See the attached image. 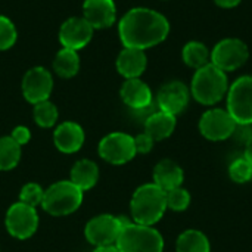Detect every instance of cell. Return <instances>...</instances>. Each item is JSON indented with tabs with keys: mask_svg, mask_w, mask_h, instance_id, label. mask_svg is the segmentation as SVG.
I'll use <instances>...</instances> for the list:
<instances>
[{
	"mask_svg": "<svg viewBox=\"0 0 252 252\" xmlns=\"http://www.w3.org/2000/svg\"><path fill=\"white\" fill-rule=\"evenodd\" d=\"M183 179L185 174L182 167L171 159H162L154 168V183L164 192L180 188Z\"/></svg>",
	"mask_w": 252,
	"mask_h": 252,
	"instance_id": "19",
	"label": "cell"
},
{
	"mask_svg": "<svg viewBox=\"0 0 252 252\" xmlns=\"http://www.w3.org/2000/svg\"><path fill=\"white\" fill-rule=\"evenodd\" d=\"M190 90L182 81H170L164 84L157 96L159 111H164L171 115H179L189 105Z\"/></svg>",
	"mask_w": 252,
	"mask_h": 252,
	"instance_id": "14",
	"label": "cell"
},
{
	"mask_svg": "<svg viewBox=\"0 0 252 252\" xmlns=\"http://www.w3.org/2000/svg\"><path fill=\"white\" fill-rule=\"evenodd\" d=\"M53 68H55V72L63 78L74 77L80 69V58H78L77 50H71L65 47L59 50L53 61Z\"/></svg>",
	"mask_w": 252,
	"mask_h": 252,
	"instance_id": "24",
	"label": "cell"
},
{
	"mask_svg": "<svg viewBox=\"0 0 252 252\" xmlns=\"http://www.w3.org/2000/svg\"><path fill=\"white\" fill-rule=\"evenodd\" d=\"M10 137H12V139H13L19 146H24V145H27V143L30 142L31 133H30V130H28L27 127L19 126V127H16V128L12 131Z\"/></svg>",
	"mask_w": 252,
	"mask_h": 252,
	"instance_id": "32",
	"label": "cell"
},
{
	"mask_svg": "<svg viewBox=\"0 0 252 252\" xmlns=\"http://www.w3.org/2000/svg\"><path fill=\"white\" fill-rule=\"evenodd\" d=\"M168 19L162 13L148 7L128 10L118 24V34L124 47L140 50L158 46L168 37Z\"/></svg>",
	"mask_w": 252,
	"mask_h": 252,
	"instance_id": "1",
	"label": "cell"
},
{
	"mask_svg": "<svg viewBox=\"0 0 252 252\" xmlns=\"http://www.w3.org/2000/svg\"><path fill=\"white\" fill-rule=\"evenodd\" d=\"M174 128H176V117L164 111L151 114L145 121V133L149 134L155 142L170 137Z\"/></svg>",
	"mask_w": 252,
	"mask_h": 252,
	"instance_id": "20",
	"label": "cell"
},
{
	"mask_svg": "<svg viewBox=\"0 0 252 252\" xmlns=\"http://www.w3.org/2000/svg\"><path fill=\"white\" fill-rule=\"evenodd\" d=\"M6 229L16 239L31 238L38 227V214L35 208L22 202L13 204L6 213Z\"/></svg>",
	"mask_w": 252,
	"mask_h": 252,
	"instance_id": "9",
	"label": "cell"
},
{
	"mask_svg": "<svg viewBox=\"0 0 252 252\" xmlns=\"http://www.w3.org/2000/svg\"><path fill=\"white\" fill-rule=\"evenodd\" d=\"M16 35L13 22L6 16H0V50L10 49L16 41Z\"/></svg>",
	"mask_w": 252,
	"mask_h": 252,
	"instance_id": "30",
	"label": "cell"
},
{
	"mask_svg": "<svg viewBox=\"0 0 252 252\" xmlns=\"http://www.w3.org/2000/svg\"><path fill=\"white\" fill-rule=\"evenodd\" d=\"M248 58L250 49L241 38H223L211 50V63L226 74L244 66Z\"/></svg>",
	"mask_w": 252,
	"mask_h": 252,
	"instance_id": "7",
	"label": "cell"
},
{
	"mask_svg": "<svg viewBox=\"0 0 252 252\" xmlns=\"http://www.w3.org/2000/svg\"><path fill=\"white\" fill-rule=\"evenodd\" d=\"M165 198L167 208H171L173 211H185L190 204V193L182 186L165 192Z\"/></svg>",
	"mask_w": 252,
	"mask_h": 252,
	"instance_id": "28",
	"label": "cell"
},
{
	"mask_svg": "<svg viewBox=\"0 0 252 252\" xmlns=\"http://www.w3.org/2000/svg\"><path fill=\"white\" fill-rule=\"evenodd\" d=\"M238 142H242L244 145L250 140V137L252 136V130L251 126L248 124H236V128L232 134Z\"/></svg>",
	"mask_w": 252,
	"mask_h": 252,
	"instance_id": "33",
	"label": "cell"
},
{
	"mask_svg": "<svg viewBox=\"0 0 252 252\" xmlns=\"http://www.w3.org/2000/svg\"><path fill=\"white\" fill-rule=\"evenodd\" d=\"M148 65L145 50L134 47H124L117 58V69L126 78H139Z\"/></svg>",
	"mask_w": 252,
	"mask_h": 252,
	"instance_id": "18",
	"label": "cell"
},
{
	"mask_svg": "<svg viewBox=\"0 0 252 252\" xmlns=\"http://www.w3.org/2000/svg\"><path fill=\"white\" fill-rule=\"evenodd\" d=\"M229 176L236 183H248L252 179V164L245 157L235 159L229 167Z\"/></svg>",
	"mask_w": 252,
	"mask_h": 252,
	"instance_id": "27",
	"label": "cell"
},
{
	"mask_svg": "<svg viewBox=\"0 0 252 252\" xmlns=\"http://www.w3.org/2000/svg\"><path fill=\"white\" fill-rule=\"evenodd\" d=\"M154 143H155V140L149 134H146V133L139 134L137 137H134V146H136V152L137 154H148V152H151L152 148H154Z\"/></svg>",
	"mask_w": 252,
	"mask_h": 252,
	"instance_id": "31",
	"label": "cell"
},
{
	"mask_svg": "<svg viewBox=\"0 0 252 252\" xmlns=\"http://www.w3.org/2000/svg\"><path fill=\"white\" fill-rule=\"evenodd\" d=\"M227 112L236 124H252V75L239 77L227 90Z\"/></svg>",
	"mask_w": 252,
	"mask_h": 252,
	"instance_id": "6",
	"label": "cell"
},
{
	"mask_svg": "<svg viewBox=\"0 0 252 252\" xmlns=\"http://www.w3.org/2000/svg\"><path fill=\"white\" fill-rule=\"evenodd\" d=\"M242 0H214V3L220 7L224 9H230V7H236Z\"/></svg>",
	"mask_w": 252,
	"mask_h": 252,
	"instance_id": "34",
	"label": "cell"
},
{
	"mask_svg": "<svg viewBox=\"0 0 252 252\" xmlns=\"http://www.w3.org/2000/svg\"><path fill=\"white\" fill-rule=\"evenodd\" d=\"M236 128V123L227 109H210L202 114L199 120V131L201 134L213 142H220L232 137Z\"/></svg>",
	"mask_w": 252,
	"mask_h": 252,
	"instance_id": "11",
	"label": "cell"
},
{
	"mask_svg": "<svg viewBox=\"0 0 252 252\" xmlns=\"http://www.w3.org/2000/svg\"><path fill=\"white\" fill-rule=\"evenodd\" d=\"M93 252H120L117 245H106V247H96Z\"/></svg>",
	"mask_w": 252,
	"mask_h": 252,
	"instance_id": "36",
	"label": "cell"
},
{
	"mask_svg": "<svg viewBox=\"0 0 252 252\" xmlns=\"http://www.w3.org/2000/svg\"><path fill=\"white\" fill-rule=\"evenodd\" d=\"M229 90V81L224 71L211 62L195 71L190 83V94L201 105L219 103Z\"/></svg>",
	"mask_w": 252,
	"mask_h": 252,
	"instance_id": "3",
	"label": "cell"
},
{
	"mask_svg": "<svg viewBox=\"0 0 252 252\" xmlns=\"http://www.w3.org/2000/svg\"><path fill=\"white\" fill-rule=\"evenodd\" d=\"M115 245L120 252H162L164 239L152 226L130 223L123 227Z\"/></svg>",
	"mask_w": 252,
	"mask_h": 252,
	"instance_id": "4",
	"label": "cell"
},
{
	"mask_svg": "<svg viewBox=\"0 0 252 252\" xmlns=\"http://www.w3.org/2000/svg\"><path fill=\"white\" fill-rule=\"evenodd\" d=\"M176 251L177 252H211L210 241L208 238L195 229L183 232L177 238L176 244Z\"/></svg>",
	"mask_w": 252,
	"mask_h": 252,
	"instance_id": "23",
	"label": "cell"
},
{
	"mask_svg": "<svg viewBox=\"0 0 252 252\" xmlns=\"http://www.w3.org/2000/svg\"><path fill=\"white\" fill-rule=\"evenodd\" d=\"M127 219L114 217L111 214H102L94 219H92L86 224V238L92 245L96 247H106V245H115L121 230L124 226L130 224Z\"/></svg>",
	"mask_w": 252,
	"mask_h": 252,
	"instance_id": "8",
	"label": "cell"
},
{
	"mask_svg": "<svg viewBox=\"0 0 252 252\" xmlns=\"http://www.w3.org/2000/svg\"><path fill=\"white\" fill-rule=\"evenodd\" d=\"M34 120L43 128L53 127L55 123L58 121L56 106L49 100H43L40 103H35L34 105Z\"/></svg>",
	"mask_w": 252,
	"mask_h": 252,
	"instance_id": "26",
	"label": "cell"
},
{
	"mask_svg": "<svg viewBox=\"0 0 252 252\" xmlns=\"http://www.w3.org/2000/svg\"><path fill=\"white\" fill-rule=\"evenodd\" d=\"M52 89H53L52 74L43 66H35L28 69L22 78L24 97L32 105L40 103L43 100H49Z\"/></svg>",
	"mask_w": 252,
	"mask_h": 252,
	"instance_id": "12",
	"label": "cell"
},
{
	"mask_svg": "<svg viewBox=\"0 0 252 252\" xmlns=\"http://www.w3.org/2000/svg\"><path fill=\"white\" fill-rule=\"evenodd\" d=\"M99 179V168L90 159H80L74 164L71 170V183H74L80 190L92 189Z\"/></svg>",
	"mask_w": 252,
	"mask_h": 252,
	"instance_id": "21",
	"label": "cell"
},
{
	"mask_svg": "<svg viewBox=\"0 0 252 252\" xmlns=\"http://www.w3.org/2000/svg\"><path fill=\"white\" fill-rule=\"evenodd\" d=\"M245 158L252 164V136L250 137V140L245 143Z\"/></svg>",
	"mask_w": 252,
	"mask_h": 252,
	"instance_id": "35",
	"label": "cell"
},
{
	"mask_svg": "<svg viewBox=\"0 0 252 252\" xmlns=\"http://www.w3.org/2000/svg\"><path fill=\"white\" fill-rule=\"evenodd\" d=\"M55 146L63 154H74L80 151L84 143V130L80 124L65 121L56 127L53 134Z\"/></svg>",
	"mask_w": 252,
	"mask_h": 252,
	"instance_id": "17",
	"label": "cell"
},
{
	"mask_svg": "<svg viewBox=\"0 0 252 252\" xmlns=\"http://www.w3.org/2000/svg\"><path fill=\"white\" fill-rule=\"evenodd\" d=\"M93 27L84 18H69L59 30V41L65 49L80 50L89 44L93 37Z\"/></svg>",
	"mask_w": 252,
	"mask_h": 252,
	"instance_id": "13",
	"label": "cell"
},
{
	"mask_svg": "<svg viewBox=\"0 0 252 252\" xmlns=\"http://www.w3.org/2000/svg\"><path fill=\"white\" fill-rule=\"evenodd\" d=\"M21 158V146L10 137L0 139V171L15 168Z\"/></svg>",
	"mask_w": 252,
	"mask_h": 252,
	"instance_id": "25",
	"label": "cell"
},
{
	"mask_svg": "<svg viewBox=\"0 0 252 252\" xmlns=\"http://www.w3.org/2000/svg\"><path fill=\"white\" fill-rule=\"evenodd\" d=\"M83 18L93 28H108L117 18L114 0H86L83 4Z\"/></svg>",
	"mask_w": 252,
	"mask_h": 252,
	"instance_id": "15",
	"label": "cell"
},
{
	"mask_svg": "<svg viewBox=\"0 0 252 252\" xmlns=\"http://www.w3.org/2000/svg\"><path fill=\"white\" fill-rule=\"evenodd\" d=\"M183 62L195 71L211 62V50L201 41H189L182 50Z\"/></svg>",
	"mask_w": 252,
	"mask_h": 252,
	"instance_id": "22",
	"label": "cell"
},
{
	"mask_svg": "<svg viewBox=\"0 0 252 252\" xmlns=\"http://www.w3.org/2000/svg\"><path fill=\"white\" fill-rule=\"evenodd\" d=\"M131 217L133 223L143 226H154L158 223L165 210H167V198L165 192L158 188L155 183H148L136 189L133 193L131 202Z\"/></svg>",
	"mask_w": 252,
	"mask_h": 252,
	"instance_id": "2",
	"label": "cell"
},
{
	"mask_svg": "<svg viewBox=\"0 0 252 252\" xmlns=\"http://www.w3.org/2000/svg\"><path fill=\"white\" fill-rule=\"evenodd\" d=\"M134 137L126 133H111L99 143V155L105 161L121 165L131 161L136 155Z\"/></svg>",
	"mask_w": 252,
	"mask_h": 252,
	"instance_id": "10",
	"label": "cell"
},
{
	"mask_svg": "<svg viewBox=\"0 0 252 252\" xmlns=\"http://www.w3.org/2000/svg\"><path fill=\"white\" fill-rule=\"evenodd\" d=\"M121 99L131 109L142 111L152 105V92L140 78H128L121 87Z\"/></svg>",
	"mask_w": 252,
	"mask_h": 252,
	"instance_id": "16",
	"label": "cell"
},
{
	"mask_svg": "<svg viewBox=\"0 0 252 252\" xmlns=\"http://www.w3.org/2000/svg\"><path fill=\"white\" fill-rule=\"evenodd\" d=\"M83 202V190H80L74 183L58 182L52 185L43 198V210L55 217H62L74 213L80 208Z\"/></svg>",
	"mask_w": 252,
	"mask_h": 252,
	"instance_id": "5",
	"label": "cell"
},
{
	"mask_svg": "<svg viewBox=\"0 0 252 252\" xmlns=\"http://www.w3.org/2000/svg\"><path fill=\"white\" fill-rule=\"evenodd\" d=\"M43 198H44V190L41 189V186L35 183H28L21 189L19 202L35 208L43 202Z\"/></svg>",
	"mask_w": 252,
	"mask_h": 252,
	"instance_id": "29",
	"label": "cell"
}]
</instances>
